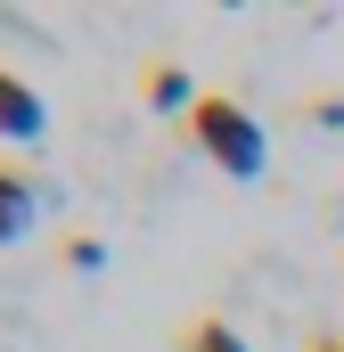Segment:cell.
I'll return each instance as SVG.
<instances>
[{
  "label": "cell",
  "instance_id": "obj_3",
  "mask_svg": "<svg viewBox=\"0 0 344 352\" xmlns=\"http://www.w3.org/2000/svg\"><path fill=\"white\" fill-rule=\"evenodd\" d=\"M41 131H50V98L0 66V140H41Z\"/></svg>",
  "mask_w": 344,
  "mask_h": 352
},
{
  "label": "cell",
  "instance_id": "obj_5",
  "mask_svg": "<svg viewBox=\"0 0 344 352\" xmlns=\"http://www.w3.org/2000/svg\"><path fill=\"white\" fill-rule=\"evenodd\" d=\"M172 352H246V336H238L222 311H197V320L172 328Z\"/></svg>",
  "mask_w": 344,
  "mask_h": 352
},
{
  "label": "cell",
  "instance_id": "obj_6",
  "mask_svg": "<svg viewBox=\"0 0 344 352\" xmlns=\"http://www.w3.org/2000/svg\"><path fill=\"white\" fill-rule=\"evenodd\" d=\"M66 263L90 270V263H98V238H83V230H74V238H66Z\"/></svg>",
  "mask_w": 344,
  "mask_h": 352
},
{
  "label": "cell",
  "instance_id": "obj_1",
  "mask_svg": "<svg viewBox=\"0 0 344 352\" xmlns=\"http://www.w3.org/2000/svg\"><path fill=\"white\" fill-rule=\"evenodd\" d=\"M189 140L205 148V164H222L230 180H262L270 173V140H262L255 107H238L230 90H205L189 107Z\"/></svg>",
  "mask_w": 344,
  "mask_h": 352
},
{
  "label": "cell",
  "instance_id": "obj_4",
  "mask_svg": "<svg viewBox=\"0 0 344 352\" xmlns=\"http://www.w3.org/2000/svg\"><path fill=\"white\" fill-rule=\"evenodd\" d=\"M140 98H148V107H156V115H172V107H180V115H189V107H197V98H205V90L189 82V66H172V58H148V66H140Z\"/></svg>",
  "mask_w": 344,
  "mask_h": 352
},
{
  "label": "cell",
  "instance_id": "obj_2",
  "mask_svg": "<svg viewBox=\"0 0 344 352\" xmlns=\"http://www.w3.org/2000/svg\"><path fill=\"white\" fill-rule=\"evenodd\" d=\"M41 205H50V188L25 173L17 156H0V246H17V238H33V221H41Z\"/></svg>",
  "mask_w": 344,
  "mask_h": 352
},
{
  "label": "cell",
  "instance_id": "obj_7",
  "mask_svg": "<svg viewBox=\"0 0 344 352\" xmlns=\"http://www.w3.org/2000/svg\"><path fill=\"white\" fill-rule=\"evenodd\" d=\"M312 352H344V336H320V344H312Z\"/></svg>",
  "mask_w": 344,
  "mask_h": 352
}]
</instances>
